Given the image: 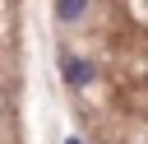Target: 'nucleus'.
Listing matches in <instances>:
<instances>
[{
    "mask_svg": "<svg viewBox=\"0 0 148 144\" xmlns=\"http://www.w3.org/2000/svg\"><path fill=\"white\" fill-rule=\"evenodd\" d=\"M65 79H69L74 88H83V84H92V65L79 60V56H69V60H65Z\"/></svg>",
    "mask_w": 148,
    "mask_h": 144,
    "instance_id": "obj_1",
    "label": "nucleus"
},
{
    "mask_svg": "<svg viewBox=\"0 0 148 144\" xmlns=\"http://www.w3.org/2000/svg\"><path fill=\"white\" fill-rule=\"evenodd\" d=\"M83 5H88V0H56V19H60V23L83 19Z\"/></svg>",
    "mask_w": 148,
    "mask_h": 144,
    "instance_id": "obj_2",
    "label": "nucleus"
},
{
    "mask_svg": "<svg viewBox=\"0 0 148 144\" xmlns=\"http://www.w3.org/2000/svg\"><path fill=\"white\" fill-rule=\"evenodd\" d=\"M65 144H79V139H65Z\"/></svg>",
    "mask_w": 148,
    "mask_h": 144,
    "instance_id": "obj_3",
    "label": "nucleus"
}]
</instances>
